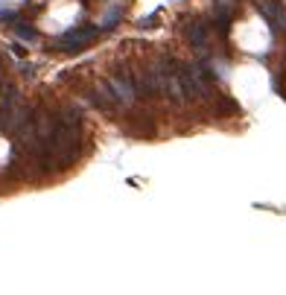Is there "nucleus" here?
<instances>
[{"label": "nucleus", "instance_id": "f03ea898", "mask_svg": "<svg viewBox=\"0 0 286 295\" xmlns=\"http://www.w3.org/2000/svg\"><path fill=\"white\" fill-rule=\"evenodd\" d=\"M187 38H193V44L202 47V44H205V29H202L199 23H193V26H187Z\"/></svg>", "mask_w": 286, "mask_h": 295}, {"label": "nucleus", "instance_id": "f257e3e1", "mask_svg": "<svg viewBox=\"0 0 286 295\" xmlns=\"http://www.w3.org/2000/svg\"><path fill=\"white\" fill-rule=\"evenodd\" d=\"M94 35H96V29H76V32H70V35L64 38V44H67V47H79V44L91 41Z\"/></svg>", "mask_w": 286, "mask_h": 295}]
</instances>
